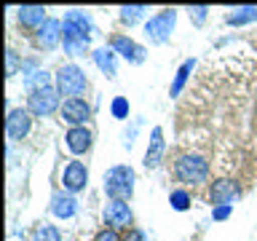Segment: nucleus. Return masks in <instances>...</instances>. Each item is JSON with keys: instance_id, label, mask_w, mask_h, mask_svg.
Wrapping results in <instances>:
<instances>
[{"instance_id": "21", "label": "nucleus", "mask_w": 257, "mask_h": 241, "mask_svg": "<svg viewBox=\"0 0 257 241\" xmlns=\"http://www.w3.org/2000/svg\"><path fill=\"white\" fill-rule=\"evenodd\" d=\"M30 241H62V233H59L56 225L43 222V225H38V228L32 230V238Z\"/></svg>"}, {"instance_id": "1", "label": "nucleus", "mask_w": 257, "mask_h": 241, "mask_svg": "<svg viewBox=\"0 0 257 241\" xmlns=\"http://www.w3.org/2000/svg\"><path fill=\"white\" fill-rule=\"evenodd\" d=\"M104 193L110 201H128L134 193V169L132 166H112L104 172Z\"/></svg>"}, {"instance_id": "2", "label": "nucleus", "mask_w": 257, "mask_h": 241, "mask_svg": "<svg viewBox=\"0 0 257 241\" xmlns=\"http://www.w3.org/2000/svg\"><path fill=\"white\" fill-rule=\"evenodd\" d=\"M174 177L185 185H201L206 182L209 177V164L204 156H196V153H182L180 158L174 161Z\"/></svg>"}, {"instance_id": "25", "label": "nucleus", "mask_w": 257, "mask_h": 241, "mask_svg": "<svg viewBox=\"0 0 257 241\" xmlns=\"http://www.w3.org/2000/svg\"><path fill=\"white\" fill-rule=\"evenodd\" d=\"M19 70H22V64H19V54H16L14 48H8V51H6V72H8V78L16 75Z\"/></svg>"}, {"instance_id": "26", "label": "nucleus", "mask_w": 257, "mask_h": 241, "mask_svg": "<svg viewBox=\"0 0 257 241\" xmlns=\"http://www.w3.org/2000/svg\"><path fill=\"white\" fill-rule=\"evenodd\" d=\"M110 110H112V115L115 118H128V102L123 99V96H115V99H112V104H110Z\"/></svg>"}, {"instance_id": "24", "label": "nucleus", "mask_w": 257, "mask_h": 241, "mask_svg": "<svg viewBox=\"0 0 257 241\" xmlns=\"http://www.w3.org/2000/svg\"><path fill=\"white\" fill-rule=\"evenodd\" d=\"M169 204H172L177 212H185V209L190 206V193H188V190H172V196H169Z\"/></svg>"}, {"instance_id": "12", "label": "nucleus", "mask_w": 257, "mask_h": 241, "mask_svg": "<svg viewBox=\"0 0 257 241\" xmlns=\"http://www.w3.org/2000/svg\"><path fill=\"white\" fill-rule=\"evenodd\" d=\"M62 30H64V24L59 19H46V24L35 32L38 46L43 48V51H54V48L62 43Z\"/></svg>"}, {"instance_id": "22", "label": "nucleus", "mask_w": 257, "mask_h": 241, "mask_svg": "<svg viewBox=\"0 0 257 241\" xmlns=\"http://www.w3.org/2000/svg\"><path fill=\"white\" fill-rule=\"evenodd\" d=\"M64 22H67V24H75V27H78L80 32H86V35H91V30H94L91 19H88L83 11H67V14H64Z\"/></svg>"}, {"instance_id": "3", "label": "nucleus", "mask_w": 257, "mask_h": 241, "mask_svg": "<svg viewBox=\"0 0 257 241\" xmlns=\"http://www.w3.org/2000/svg\"><path fill=\"white\" fill-rule=\"evenodd\" d=\"M88 80L83 75V70L78 64H62L56 70V91L67 99H80V94H86Z\"/></svg>"}, {"instance_id": "16", "label": "nucleus", "mask_w": 257, "mask_h": 241, "mask_svg": "<svg viewBox=\"0 0 257 241\" xmlns=\"http://www.w3.org/2000/svg\"><path fill=\"white\" fill-rule=\"evenodd\" d=\"M51 214H56L59 220H70V217H75L78 212V204H75V198L70 196V193H62V190H56L54 196H51Z\"/></svg>"}, {"instance_id": "30", "label": "nucleus", "mask_w": 257, "mask_h": 241, "mask_svg": "<svg viewBox=\"0 0 257 241\" xmlns=\"http://www.w3.org/2000/svg\"><path fill=\"white\" fill-rule=\"evenodd\" d=\"M123 241H145V233L137 230V228H128V233H126Z\"/></svg>"}, {"instance_id": "8", "label": "nucleus", "mask_w": 257, "mask_h": 241, "mask_svg": "<svg viewBox=\"0 0 257 241\" xmlns=\"http://www.w3.org/2000/svg\"><path fill=\"white\" fill-rule=\"evenodd\" d=\"M30 129H32V112L30 110L16 107V110L8 112V118H6V134H8V140H24V137L30 134Z\"/></svg>"}, {"instance_id": "9", "label": "nucleus", "mask_w": 257, "mask_h": 241, "mask_svg": "<svg viewBox=\"0 0 257 241\" xmlns=\"http://www.w3.org/2000/svg\"><path fill=\"white\" fill-rule=\"evenodd\" d=\"M110 48L123 56L126 62H132V64H142L145 62V48L140 43H134L128 35H112L110 38Z\"/></svg>"}, {"instance_id": "17", "label": "nucleus", "mask_w": 257, "mask_h": 241, "mask_svg": "<svg viewBox=\"0 0 257 241\" xmlns=\"http://www.w3.org/2000/svg\"><path fill=\"white\" fill-rule=\"evenodd\" d=\"M64 140H67L70 153H75V156H80V153H86L88 148H91V132H88L86 126H75V129H70Z\"/></svg>"}, {"instance_id": "23", "label": "nucleus", "mask_w": 257, "mask_h": 241, "mask_svg": "<svg viewBox=\"0 0 257 241\" xmlns=\"http://www.w3.org/2000/svg\"><path fill=\"white\" fill-rule=\"evenodd\" d=\"M145 14H148V6H123L120 8V22L134 24V22H140Z\"/></svg>"}, {"instance_id": "20", "label": "nucleus", "mask_w": 257, "mask_h": 241, "mask_svg": "<svg viewBox=\"0 0 257 241\" xmlns=\"http://www.w3.org/2000/svg\"><path fill=\"white\" fill-rule=\"evenodd\" d=\"M193 67H196V59H188V62L180 64V70H177V75H174V83H172V88H169V94H172V96H180V91H182L188 75L193 72Z\"/></svg>"}, {"instance_id": "15", "label": "nucleus", "mask_w": 257, "mask_h": 241, "mask_svg": "<svg viewBox=\"0 0 257 241\" xmlns=\"http://www.w3.org/2000/svg\"><path fill=\"white\" fill-rule=\"evenodd\" d=\"M16 19L24 30H40L46 24V8L43 6H22L19 11H16Z\"/></svg>"}, {"instance_id": "18", "label": "nucleus", "mask_w": 257, "mask_h": 241, "mask_svg": "<svg viewBox=\"0 0 257 241\" xmlns=\"http://www.w3.org/2000/svg\"><path fill=\"white\" fill-rule=\"evenodd\" d=\"M91 56H94L96 67H99L104 75H107V78H115L118 67H115V51H112V48H96Z\"/></svg>"}, {"instance_id": "6", "label": "nucleus", "mask_w": 257, "mask_h": 241, "mask_svg": "<svg viewBox=\"0 0 257 241\" xmlns=\"http://www.w3.org/2000/svg\"><path fill=\"white\" fill-rule=\"evenodd\" d=\"M88 185V169L83 161H70L62 172V188L67 193H80Z\"/></svg>"}, {"instance_id": "19", "label": "nucleus", "mask_w": 257, "mask_h": 241, "mask_svg": "<svg viewBox=\"0 0 257 241\" xmlns=\"http://www.w3.org/2000/svg\"><path fill=\"white\" fill-rule=\"evenodd\" d=\"M249 22H257V6H241L233 8V14H228V24H233V27H241Z\"/></svg>"}, {"instance_id": "7", "label": "nucleus", "mask_w": 257, "mask_h": 241, "mask_svg": "<svg viewBox=\"0 0 257 241\" xmlns=\"http://www.w3.org/2000/svg\"><path fill=\"white\" fill-rule=\"evenodd\" d=\"M88 43H91V35L80 32L75 24L64 22V30H62V46H64V51L72 54V56H83L88 51Z\"/></svg>"}, {"instance_id": "14", "label": "nucleus", "mask_w": 257, "mask_h": 241, "mask_svg": "<svg viewBox=\"0 0 257 241\" xmlns=\"http://www.w3.org/2000/svg\"><path fill=\"white\" fill-rule=\"evenodd\" d=\"M164 150H166V142H164V129L156 126L150 134V145L145 150V166L148 169H158L161 161H164Z\"/></svg>"}, {"instance_id": "10", "label": "nucleus", "mask_w": 257, "mask_h": 241, "mask_svg": "<svg viewBox=\"0 0 257 241\" xmlns=\"http://www.w3.org/2000/svg\"><path fill=\"white\" fill-rule=\"evenodd\" d=\"M59 112H62V120H67L72 129H75V126H86V120L91 118V107H88L86 99H64Z\"/></svg>"}, {"instance_id": "5", "label": "nucleus", "mask_w": 257, "mask_h": 241, "mask_svg": "<svg viewBox=\"0 0 257 241\" xmlns=\"http://www.w3.org/2000/svg\"><path fill=\"white\" fill-rule=\"evenodd\" d=\"M59 96L62 94L56 91V86L38 88V91H32L27 96V110L32 112V115H38V118H46V115H51V112H56V107H59Z\"/></svg>"}, {"instance_id": "27", "label": "nucleus", "mask_w": 257, "mask_h": 241, "mask_svg": "<svg viewBox=\"0 0 257 241\" xmlns=\"http://www.w3.org/2000/svg\"><path fill=\"white\" fill-rule=\"evenodd\" d=\"M206 14H209V8H206V6H193V8H190V19L196 22V24H204Z\"/></svg>"}, {"instance_id": "29", "label": "nucleus", "mask_w": 257, "mask_h": 241, "mask_svg": "<svg viewBox=\"0 0 257 241\" xmlns=\"http://www.w3.org/2000/svg\"><path fill=\"white\" fill-rule=\"evenodd\" d=\"M94 241H120V238H118V233L112 230V228H110V230L104 228V230H99V233H96V238H94Z\"/></svg>"}, {"instance_id": "13", "label": "nucleus", "mask_w": 257, "mask_h": 241, "mask_svg": "<svg viewBox=\"0 0 257 241\" xmlns=\"http://www.w3.org/2000/svg\"><path fill=\"white\" fill-rule=\"evenodd\" d=\"M238 185L233 180H217L212 182V188H209V201H212L214 206H225V204H233V201L238 198Z\"/></svg>"}, {"instance_id": "11", "label": "nucleus", "mask_w": 257, "mask_h": 241, "mask_svg": "<svg viewBox=\"0 0 257 241\" xmlns=\"http://www.w3.org/2000/svg\"><path fill=\"white\" fill-rule=\"evenodd\" d=\"M104 222L112 230H118V228L128 230V225H132V209H128L126 201H107V206H104Z\"/></svg>"}, {"instance_id": "28", "label": "nucleus", "mask_w": 257, "mask_h": 241, "mask_svg": "<svg viewBox=\"0 0 257 241\" xmlns=\"http://www.w3.org/2000/svg\"><path fill=\"white\" fill-rule=\"evenodd\" d=\"M228 217H230V206H228V204L212 209V220H228Z\"/></svg>"}, {"instance_id": "4", "label": "nucleus", "mask_w": 257, "mask_h": 241, "mask_svg": "<svg viewBox=\"0 0 257 241\" xmlns=\"http://www.w3.org/2000/svg\"><path fill=\"white\" fill-rule=\"evenodd\" d=\"M174 22H177V11L174 8H164L161 14L150 16L148 22H145V35L150 38V43H166L169 38H172V30H174Z\"/></svg>"}]
</instances>
